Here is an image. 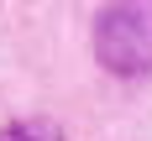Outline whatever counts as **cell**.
I'll return each mask as SVG.
<instances>
[{
  "instance_id": "cell-1",
  "label": "cell",
  "mask_w": 152,
  "mask_h": 141,
  "mask_svg": "<svg viewBox=\"0 0 152 141\" xmlns=\"http://www.w3.org/2000/svg\"><path fill=\"white\" fill-rule=\"evenodd\" d=\"M94 58L110 73L137 78L152 68V0H115L94 21Z\"/></svg>"
},
{
  "instance_id": "cell-2",
  "label": "cell",
  "mask_w": 152,
  "mask_h": 141,
  "mask_svg": "<svg viewBox=\"0 0 152 141\" xmlns=\"http://www.w3.org/2000/svg\"><path fill=\"white\" fill-rule=\"evenodd\" d=\"M0 141H63V131L53 120H42V115H26V120H11V125H5Z\"/></svg>"
}]
</instances>
